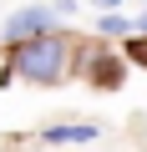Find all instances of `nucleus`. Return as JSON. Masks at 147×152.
<instances>
[{
    "mask_svg": "<svg viewBox=\"0 0 147 152\" xmlns=\"http://www.w3.org/2000/svg\"><path fill=\"white\" fill-rule=\"evenodd\" d=\"M66 56H71V46L61 41V36H36V41H26V46H15V76H26V81H61L66 76Z\"/></svg>",
    "mask_w": 147,
    "mask_h": 152,
    "instance_id": "f257e3e1",
    "label": "nucleus"
},
{
    "mask_svg": "<svg viewBox=\"0 0 147 152\" xmlns=\"http://www.w3.org/2000/svg\"><path fill=\"white\" fill-rule=\"evenodd\" d=\"M46 26H51V10H41V5H31V10H15V15L5 20V41H10V46H26V41L46 36Z\"/></svg>",
    "mask_w": 147,
    "mask_h": 152,
    "instance_id": "f03ea898",
    "label": "nucleus"
},
{
    "mask_svg": "<svg viewBox=\"0 0 147 152\" xmlns=\"http://www.w3.org/2000/svg\"><path fill=\"white\" fill-rule=\"evenodd\" d=\"M97 137V127H51L46 132V142H91Z\"/></svg>",
    "mask_w": 147,
    "mask_h": 152,
    "instance_id": "7ed1b4c3",
    "label": "nucleus"
},
{
    "mask_svg": "<svg viewBox=\"0 0 147 152\" xmlns=\"http://www.w3.org/2000/svg\"><path fill=\"white\" fill-rule=\"evenodd\" d=\"M97 26H102V36H127V20L122 15H102Z\"/></svg>",
    "mask_w": 147,
    "mask_h": 152,
    "instance_id": "20e7f679",
    "label": "nucleus"
},
{
    "mask_svg": "<svg viewBox=\"0 0 147 152\" xmlns=\"http://www.w3.org/2000/svg\"><path fill=\"white\" fill-rule=\"evenodd\" d=\"M132 61H142V66H147V41H132Z\"/></svg>",
    "mask_w": 147,
    "mask_h": 152,
    "instance_id": "39448f33",
    "label": "nucleus"
},
{
    "mask_svg": "<svg viewBox=\"0 0 147 152\" xmlns=\"http://www.w3.org/2000/svg\"><path fill=\"white\" fill-rule=\"evenodd\" d=\"M137 31H147V10H142V20H137Z\"/></svg>",
    "mask_w": 147,
    "mask_h": 152,
    "instance_id": "423d86ee",
    "label": "nucleus"
},
{
    "mask_svg": "<svg viewBox=\"0 0 147 152\" xmlns=\"http://www.w3.org/2000/svg\"><path fill=\"white\" fill-rule=\"evenodd\" d=\"M97 5H117V0H97Z\"/></svg>",
    "mask_w": 147,
    "mask_h": 152,
    "instance_id": "0eeeda50",
    "label": "nucleus"
}]
</instances>
